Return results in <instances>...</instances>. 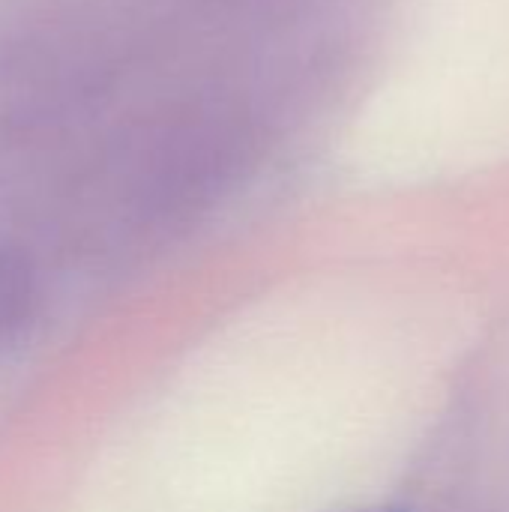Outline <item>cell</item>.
<instances>
[{
  "mask_svg": "<svg viewBox=\"0 0 509 512\" xmlns=\"http://www.w3.org/2000/svg\"><path fill=\"white\" fill-rule=\"evenodd\" d=\"M39 300L36 273L18 249H0V351L24 330Z\"/></svg>",
  "mask_w": 509,
  "mask_h": 512,
  "instance_id": "cell-1",
  "label": "cell"
}]
</instances>
